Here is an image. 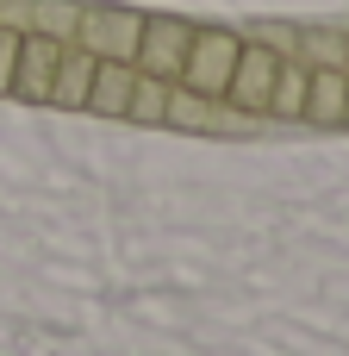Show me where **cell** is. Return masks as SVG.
I'll return each instance as SVG.
<instances>
[{
    "instance_id": "1",
    "label": "cell",
    "mask_w": 349,
    "mask_h": 356,
    "mask_svg": "<svg viewBox=\"0 0 349 356\" xmlns=\"http://www.w3.org/2000/svg\"><path fill=\"white\" fill-rule=\"evenodd\" d=\"M137 38H144V13H131V6H81L75 13V44L94 50L100 63H137Z\"/></svg>"
},
{
    "instance_id": "2",
    "label": "cell",
    "mask_w": 349,
    "mask_h": 356,
    "mask_svg": "<svg viewBox=\"0 0 349 356\" xmlns=\"http://www.w3.org/2000/svg\"><path fill=\"white\" fill-rule=\"evenodd\" d=\"M237 50H244V38L237 31H225V25H194V44H187V63H181V88H194V94H206V100H225V81H231V69H237Z\"/></svg>"
},
{
    "instance_id": "3",
    "label": "cell",
    "mask_w": 349,
    "mask_h": 356,
    "mask_svg": "<svg viewBox=\"0 0 349 356\" xmlns=\"http://www.w3.org/2000/svg\"><path fill=\"white\" fill-rule=\"evenodd\" d=\"M187 44H194V25L187 19H144V38H137V69L144 75H162V81H181V63H187Z\"/></svg>"
},
{
    "instance_id": "4",
    "label": "cell",
    "mask_w": 349,
    "mask_h": 356,
    "mask_svg": "<svg viewBox=\"0 0 349 356\" xmlns=\"http://www.w3.org/2000/svg\"><path fill=\"white\" fill-rule=\"evenodd\" d=\"M275 69H281V56L269 50V44H244L237 50V69H231V81H225V100L237 106V113H269V94H275Z\"/></svg>"
},
{
    "instance_id": "5",
    "label": "cell",
    "mask_w": 349,
    "mask_h": 356,
    "mask_svg": "<svg viewBox=\"0 0 349 356\" xmlns=\"http://www.w3.org/2000/svg\"><path fill=\"white\" fill-rule=\"evenodd\" d=\"M56 63H62V38H50V31H25V38H19V69H12V94L50 106Z\"/></svg>"
},
{
    "instance_id": "6",
    "label": "cell",
    "mask_w": 349,
    "mask_h": 356,
    "mask_svg": "<svg viewBox=\"0 0 349 356\" xmlns=\"http://www.w3.org/2000/svg\"><path fill=\"white\" fill-rule=\"evenodd\" d=\"M131 81H137V63H94V88H87V113H106V119H125V106H131Z\"/></svg>"
},
{
    "instance_id": "7",
    "label": "cell",
    "mask_w": 349,
    "mask_h": 356,
    "mask_svg": "<svg viewBox=\"0 0 349 356\" xmlns=\"http://www.w3.org/2000/svg\"><path fill=\"white\" fill-rule=\"evenodd\" d=\"M94 50L81 44H62V63H56V88H50V106H87V88H94Z\"/></svg>"
},
{
    "instance_id": "8",
    "label": "cell",
    "mask_w": 349,
    "mask_h": 356,
    "mask_svg": "<svg viewBox=\"0 0 349 356\" xmlns=\"http://www.w3.org/2000/svg\"><path fill=\"white\" fill-rule=\"evenodd\" d=\"M306 88H312V63L306 56H281L275 94H269V119H300L306 113Z\"/></svg>"
},
{
    "instance_id": "9",
    "label": "cell",
    "mask_w": 349,
    "mask_h": 356,
    "mask_svg": "<svg viewBox=\"0 0 349 356\" xmlns=\"http://www.w3.org/2000/svg\"><path fill=\"white\" fill-rule=\"evenodd\" d=\"M343 94H349V69H312V88H306V113L312 125H343Z\"/></svg>"
},
{
    "instance_id": "10",
    "label": "cell",
    "mask_w": 349,
    "mask_h": 356,
    "mask_svg": "<svg viewBox=\"0 0 349 356\" xmlns=\"http://www.w3.org/2000/svg\"><path fill=\"white\" fill-rule=\"evenodd\" d=\"M169 88H175V81H162V75H144V69H137L125 119H144V125H162V106H169Z\"/></svg>"
},
{
    "instance_id": "11",
    "label": "cell",
    "mask_w": 349,
    "mask_h": 356,
    "mask_svg": "<svg viewBox=\"0 0 349 356\" xmlns=\"http://www.w3.org/2000/svg\"><path fill=\"white\" fill-rule=\"evenodd\" d=\"M300 56H312V69H349V38L343 31H300Z\"/></svg>"
},
{
    "instance_id": "12",
    "label": "cell",
    "mask_w": 349,
    "mask_h": 356,
    "mask_svg": "<svg viewBox=\"0 0 349 356\" xmlns=\"http://www.w3.org/2000/svg\"><path fill=\"white\" fill-rule=\"evenodd\" d=\"M75 13H81V6H69V0H31L25 19H31L37 31H50V38H75Z\"/></svg>"
},
{
    "instance_id": "13",
    "label": "cell",
    "mask_w": 349,
    "mask_h": 356,
    "mask_svg": "<svg viewBox=\"0 0 349 356\" xmlns=\"http://www.w3.org/2000/svg\"><path fill=\"white\" fill-rule=\"evenodd\" d=\"M19 25H0V94H12V69H19Z\"/></svg>"
},
{
    "instance_id": "14",
    "label": "cell",
    "mask_w": 349,
    "mask_h": 356,
    "mask_svg": "<svg viewBox=\"0 0 349 356\" xmlns=\"http://www.w3.org/2000/svg\"><path fill=\"white\" fill-rule=\"evenodd\" d=\"M256 44H269V50L281 56V50H300V31H293V25H256Z\"/></svg>"
},
{
    "instance_id": "15",
    "label": "cell",
    "mask_w": 349,
    "mask_h": 356,
    "mask_svg": "<svg viewBox=\"0 0 349 356\" xmlns=\"http://www.w3.org/2000/svg\"><path fill=\"white\" fill-rule=\"evenodd\" d=\"M343 125H349V94H343Z\"/></svg>"
}]
</instances>
